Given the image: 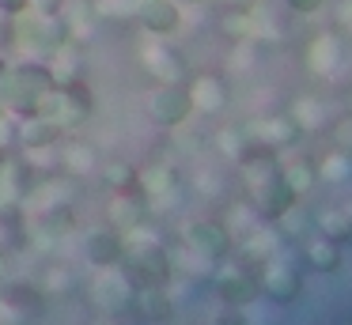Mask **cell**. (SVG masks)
<instances>
[{
	"instance_id": "4dcf8cb0",
	"label": "cell",
	"mask_w": 352,
	"mask_h": 325,
	"mask_svg": "<svg viewBox=\"0 0 352 325\" xmlns=\"http://www.w3.org/2000/svg\"><path fill=\"white\" fill-rule=\"evenodd\" d=\"M8 65H12V60L4 57V53H0V80H4V72H8Z\"/></svg>"
},
{
	"instance_id": "484cf974",
	"label": "cell",
	"mask_w": 352,
	"mask_h": 325,
	"mask_svg": "<svg viewBox=\"0 0 352 325\" xmlns=\"http://www.w3.org/2000/svg\"><path fill=\"white\" fill-rule=\"evenodd\" d=\"M322 4H326V0H288V8H292V12H299V15H311V12H318Z\"/></svg>"
},
{
	"instance_id": "f1b7e54d",
	"label": "cell",
	"mask_w": 352,
	"mask_h": 325,
	"mask_svg": "<svg viewBox=\"0 0 352 325\" xmlns=\"http://www.w3.org/2000/svg\"><path fill=\"white\" fill-rule=\"evenodd\" d=\"M8 163H12V148H0V174L8 170Z\"/></svg>"
},
{
	"instance_id": "1f68e13d",
	"label": "cell",
	"mask_w": 352,
	"mask_h": 325,
	"mask_svg": "<svg viewBox=\"0 0 352 325\" xmlns=\"http://www.w3.org/2000/svg\"><path fill=\"white\" fill-rule=\"evenodd\" d=\"M186 4H205V0H186Z\"/></svg>"
},
{
	"instance_id": "7a4b0ae2",
	"label": "cell",
	"mask_w": 352,
	"mask_h": 325,
	"mask_svg": "<svg viewBox=\"0 0 352 325\" xmlns=\"http://www.w3.org/2000/svg\"><path fill=\"white\" fill-rule=\"evenodd\" d=\"M118 269L125 272V280L133 287H167L170 276H175L167 246L148 227L122 234V261H118Z\"/></svg>"
},
{
	"instance_id": "30bf717a",
	"label": "cell",
	"mask_w": 352,
	"mask_h": 325,
	"mask_svg": "<svg viewBox=\"0 0 352 325\" xmlns=\"http://www.w3.org/2000/svg\"><path fill=\"white\" fill-rule=\"evenodd\" d=\"M57 148H61V155H57V163H61V170L69 174V178H87V174L99 170V148H95L91 140H84V136L76 133H65L61 140H57Z\"/></svg>"
},
{
	"instance_id": "52a82bcc",
	"label": "cell",
	"mask_w": 352,
	"mask_h": 325,
	"mask_svg": "<svg viewBox=\"0 0 352 325\" xmlns=\"http://www.w3.org/2000/svg\"><path fill=\"white\" fill-rule=\"evenodd\" d=\"M102 276H99V284L91 287V299H95V306H99V314H118V317H125L129 314V299H133V284L125 280V272L118 269H99Z\"/></svg>"
},
{
	"instance_id": "ac0fdd59",
	"label": "cell",
	"mask_w": 352,
	"mask_h": 325,
	"mask_svg": "<svg viewBox=\"0 0 352 325\" xmlns=\"http://www.w3.org/2000/svg\"><path fill=\"white\" fill-rule=\"evenodd\" d=\"M27 234H31V219H27V208L19 197H8V201L0 204V242L4 246H23Z\"/></svg>"
},
{
	"instance_id": "603a6c76",
	"label": "cell",
	"mask_w": 352,
	"mask_h": 325,
	"mask_svg": "<svg viewBox=\"0 0 352 325\" xmlns=\"http://www.w3.org/2000/svg\"><path fill=\"white\" fill-rule=\"evenodd\" d=\"M337 246L329 238H322V242H314V246H307V265L311 269H318V272H326V269H337Z\"/></svg>"
},
{
	"instance_id": "44dd1931",
	"label": "cell",
	"mask_w": 352,
	"mask_h": 325,
	"mask_svg": "<svg viewBox=\"0 0 352 325\" xmlns=\"http://www.w3.org/2000/svg\"><path fill=\"white\" fill-rule=\"evenodd\" d=\"M99 178L107 186V193H118V189H140V170L133 163H99Z\"/></svg>"
},
{
	"instance_id": "83f0119b",
	"label": "cell",
	"mask_w": 352,
	"mask_h": 325,
	"mask_svg": "<svg viewBox=\"0 0 352 325\" xmlns=\"http://www.w3.org/2000/svg\"><path fill=\"white\" fill-rule=\"evenodd\" d=\"M91 325H125V322H122V317H118V314H99V317H95Z\"/></svg>"
},
{
	"instance_id": "6da1fadb",
	"label": "cell",
	"mask_w": 352,
	"mask_h": 325,
	"mask_svg": "<svg viewBox=\"0 0 352 325\" xmlns=\"http://www.w3.org/2000/svg\"><path fill=\"white\" fill-rule=\"evenodd\" d=\"M54 87H57V76L50 68V60H42V57L16 60V65H8V72L0 80V106L12 117L42 113V106L54 95Z\"/></svg>"
},
{
	"instance_id": "7c38bea8",
	"label": "cell",
	"mask_w": 352,
	"mask_h": 325,
	"mask_svg": "<svg viewBox=\"0 0 352 325\" xmlns=\"http://www.w3.org/2000/svg\"><path fill=\"white\" fill-rule=\"evenodd\" d=\"M186 242H190V249L197 257H205V261H228V254H231V234H228V227L216 223V219L190 223Z\"/></svg>"
},
{
	"instance_id": "4fadbf2b",
	"label": "cell",
	"mask_w": 352,
	"mask_h": 325,
	"mask_svg": "<svg viewBox=\"0 0 352 325\" xmlns=\"http://www.w3.org/2000/svg\"><path fill=\"white\" fill-rule=\"evenodd\" d=\"M133 15H137V23L155 38H167L182 27L178 0H133Z\"/></svg>"
},
{
	"instance_id": "277c9868",
	"label": "cell",
	"mask_w": 352,
	"mask_h": 325,
	"mask_svg": "<svg viewBox=\"0 0 352 325\" xmlns=\"http://www.w3.org/2000/svg\"><path fill=\"white\" fill-rule=\"evenodd\" d=\"M91 110H95V95H91V87L84 83V76L57 83L54 95H50L46 106H42V113H50L65 133H80L84 121L91 117Z\"/></svg>"
},
{
	"instance_id": "d6986e66",
	"label": "cell",
	"mask_w": 352,
	"mask_h": 325,
	"mask_svg": "<svg viewBox=\"0 0 352 325\" xmlns=\"http://www.w3.org/2000/svg\"><path fill=\"white\" fill-rule=\"evenodd\" d=\"M216 291L223 295L228 302H246V299H254V291H258V280L250 276L246 269H223L220 276H216Z\"/></svg>"
},
{
	"instance_id": "ba28073f",
	"label": "cell",
	"mask_w": 352,
	"mask_h": 325,
	"mask_svg": "<svg viewBox=\"0 0 352 325\" xmlns=\"http://www.w3.org/2000/svg\"><path fill=\"white\" fill-rule=\"evenodd\" d=\"M140 60H144V68L155 76L160 83H182L186 80V60L178 49H170L167 42H160V38H148L144 45H140Z\"/></svg>"
},
{
	"instance_id": "9c48e42d",
	"label": "cell",
	"mask_w": 352,
	"mask_h": 325,
	"mask_svg": "<svg viewBox=\"0 0 352 325\" xmlns=\"http://www.w3.org/2000/svg\"><path fill=\"white\" fill-rule=\"evenodd\" d=\"M61 136H65V128L57 125L50 113H27V117H16V144L27 148V151H54Z\"/></svg>"
},
{
	"instance_id": "e0dca14e",
	"label": "cell",
	"mask_w": 352,
	"mask_h": 325,
	"mask_svg": "<svg viewBox=\"0 0 352 325\" xmlns=\"http://www.w3.org/2000/svg\"><path fill=\"white\" fill-rule=\"evenodd\" d=\"M258 291H265L276 302H292L299 295V272L284 261H269L265 272L258 276Z\"/></svg>"
},
{
	"instance_id": "2e32d148",
	"label": "cell",
	"mask_w": 352,
	"mask_h": 325,
	"mask_svg": "<svg viewBox=\"0 0 352 325\" xmlns=\"http://www.w3.org/2000/svg\"><path fill=\"white\" fill-rule=\"evenodd\" d=\"M129 314H137L140 322H148V325H155V322H167V317L175 314V306H170V295H167V287H133Z\"/></svg>"
},
{
	"instance_id": "8992f818",
	"label": "cell",
	"mask_w": 352,
	"mask_h": 325,
	"mask_svg": "<svg viewBox=\"0 0 352 325\" xmlns=\"http://www.w3.org/2000/svg\"><path fill=\"white\" fill-rule=\"evenodd\" d=\"M107 223L114 231H137V227L148 223V201L140 189H118V193L107 197Z\"/></svg>"
},
{
	"instance_id": "ffe728a7",
	"label": "cell",
	"mask_w": 352,
	"mask_h": 325,
	"mask_svg": "<svg viewBox=\"0 0 352 325\" xmlns=\"http://www.w3.org/2000/svg\"><path fill=\"white\" fill-rule=\"evenodd\" d=\"M72 284H76L72 265H65V261H46L42 265V272H38V291L42 295H65Z\"/></svg>"
},
{
	"instance_id": "f546056e",
	"label": "cell",
	"mask_w": 352,
	"mask_h": 325,
	"mask_svg": "<svg viewBox=\"0 0 352 325\" xmlns=\"http://www.w3.org/2000/svg\"><path fill=\"white\" fill-rule=\"evenodd\" d=\"M228 4H231V8H239V12H243V8H250L254 0H228Z\"/></svg>"
},
{
	"instance_id": "9a60e30c",
	"label": "cell",
	"mask_w": 352,
	"mask_h": 325,
	"mask_svg": "<svg viewBox=\"0 0 352 325\" xmlns=\"http://www.w3.org/2000/svg\"><path fill=\"white\" fill-rule=\"evenodd\" d=\"M186 91H190L193 110H205V113H216L223 102H228V83H223L216 72L190 76V80H186Z\"/></svg>"
},
{
	"instance_id": "cb8c5ba5",
	"label": "cell",
	"mask_w": 352,
	"mask_h": 325,
	"mask_svg": "<svg viewBox=\"0 0 352 325\" xmlns=\"http://www.w3.org/2000/svg\"><path fill=\"white\" fill-rule=\"evenodd\" d=\"M0 148H16V117L0 106Z\"/></svg>"
},
{
	"instance_id": "7402d4cb",
	"label": "cell",
	"mask_w": 352,
	"mask_h": 325,
	"mask_svg": "<svg viewBox=\"0 0 352 325\" xmlns=\"http://www.w3.org/2000/svg\"><path fill=\"white\" fill-rule=\"evenodd\" d=\"M72 227H76L72 204L54 201V204H46V208H42V219H38V231L42 234H65V231H72Z\"/></svg>"
},
{
	"instance_id": "5b68a950",
	"label": "cell",
	"mask_w": 352,
	"mask_h": 325,
	"mask_svg": "<svg viewBox=\"0 0 352 325\" xmlns=\"http://www.w3.org/2000/svg\"><path fill=\"white\" fill-rule=\"evenodd\" d=\"M190 113H193V102H190V91H186V80L182 83H160L148 95V117L163 128L182 125Z\"/></svg>"
},
{
	"instance_id": "8fae6325",
	"label": "cell",
	"mask_w": 352,
	"mask_h": 325,
	"mask_svg": "<svg viewBox=\"0 0 352 325\" xmlns=\"http://www.w3.org/2000/svg\"><path fill=\"white\" fill-rule=\"evenodd\" d=\"M80 249H84L91 269H114V265L122 261V231H114L110 223H99V227H91V231H84Z\"/></svg>"
},
{
	"instance_id": "d4e9b609",
	"label": "cell",
	"mask_w": 352,
	"mask_h": 325,
	"mask_svg": "<svg viewBox=\"0 0 352 325\" xmlns=\"http://www.w3.org/2000/svg\"><path fill=\"white\" fill-rule=\"evenodd\" d=\"M27 8H34V0H0V15H4V19H16Z\"/></svg>"
},
{
	"instance_id": "4316f807",
	"label": "cell",
	"mask_w": 352,
	"mask_h": 325,
	"mask_svg": "<svg viewBox=\"0 0 352 325\" xmlns=\"http://www.w3.org/2000/svg\"><path fill=\"white\" fill-rule=\"evenodd\" d=\"M8 272H12V249L4 246V242H0V284L8 280Z\"/></svg>"
},
{
	"instance_id": "5bb4252c",
	"label": "cell",
	"mask_w": 352,
	"mask_h": 325,
	"mask_svg": "<svg viewBox=\"0 0 352 325\" xmlns=\"http://www.w3.org/2000/svg\"><path fill=\"white\" fill-rule=\"evenodd\" d=\"M54 12L61 15V23L69 27V38L76 45L84 42V38L95 30V23H99L95 0H54Z\"/></svg>"
},
{
	"instance_id": "3957f363",
	"label": "cell",
	"mask_w": 352,
	"mask_h": 325,
	"mask_svg": "<svg viewBox=\"0 0 352 325\" xmlns=\"http://www.w3.org/2000/svg\"><path fill=\"white\" fill-rule=\"evenodd\" d=\"M8 34L27 57H42V60L54 49H61V45L72 42L69 27L61 23V15H57L54 8H27L23 15L8 19Z\"/></svg>"
}]
</instances>
